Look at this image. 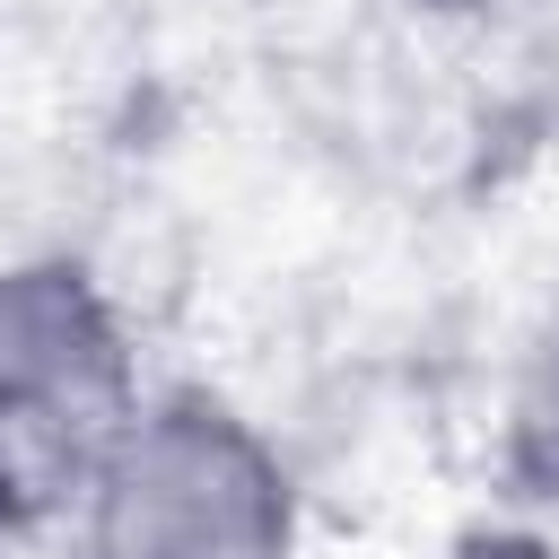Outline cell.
Listing matches in <instances>:
<instances>
[{"label":"cell","mask_w":559,"mask_h":559,"mask_svg":"<svg viewBox=\"0 0 559 559\" xmlns=\"http://www.w3.org/2000/svg\"><path fill=\"white\" fill-rule=\"evenodd\" d=\"M297 489L218 393H148L79 498V559H288Z\"/></svg>","instance_id":"6da1fadb"},{"label":"cell","mask_w":559,"mask_h":559,"mask_svg":"<svg viewBox=\"0 0 559 559\" xmlns=\"http://www.w3.org/2000/svg\"><path fill=\"white\" fill-rule=\"evenodd\" d=\"M105 288L79 262L0 271V524L79 515L96 463L140 411Z\"/></svg>","instance_id":"7a4b0ae2"},{"label":"cell","mask_w":559,"mask_h":559,"mask_svg":"<svg viewBox=\"0 0 559 559\" xmlns=\"http://www.w3.org/2000/svg\"><path fill=\"white\" fill-rule=\"evenodd\" d=\"M507 472L524 480V498L559 507V332L533 349L515 411H507Z\"/></svg>","instance_id":"3957f363"},{"label":"cell","mask_w":559,"mask_h":559,"mask_svg":"<svg viewBox=\"0 0 559 559\" xmlns=\"http://www.w3.org/2000/svg\"><path fill=\"white\" fill-rule=\"evenodd\" d=\"M463 559H559V542H542V533H472Z\"/></svg>","instance_id":"277c9868"}]
</instances>
